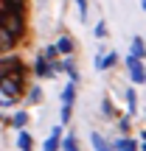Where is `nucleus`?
I'll list each match as a JSON object with an SVG mask.
<instances>
[{
    "instance_id": "obj_1",
    "label": "nucleus",
    "mask_w": 146,
    "mask_h": 151,
    "mask_svg": "<svg viewBox=\"0 0 146 151\" xmlns=\"http://www.w3.org/2000/svg\"><path fill=\"white\" fill-rule=\"evenodd\" d=\"M20 92H23V70L9 73V76H0V95H3V98L14 101V98H20Z\"/></svg>"
},
{
    "instance_id": "obj_2",
    "label": "nucleus",
    "mask_w": 146,
    "mask_h": 151,
    "mask_svg": "<svg viewBox=\"0 0 146 151\" xmlns=\"http://www.w3.org/2000/svg\"><path fill=\"white\" fill-rule=\"evenodd\" d=\"M73 98H76V84L65 87V92H62V123H68L70 120V112H73Z\"/></svg>"
},
{
    "instance_id": "obj_3",
    "label": "nucleus",
    "mask_w": 146,
    "mask_h": 151,
    "mask_svg": "<svg viewBox=\"0 0 146 151\" xmlns=\"http://www.w3.org/2000/svg\"><path fill=\"white\" fill-rule=\"evenodd\" d=\"M126 67H129V76H132V81L135 84H146V67H143V62L141 59H135V56H126Z\"/></svg>"
},
{
    "instance_id": "obj_4",
    "label": "nucleus",
    "mask_w": 146,
    "mask_h": 151,
    "mask_svg": "<svg viewBox=\"0 0 146 151\" xmlns=\"http://www.w3.org/2000/svg\"><path fill=\"white\" fill-rule=\"evenodd\" d=\"M34 70H37V76H42V78H51L56 70H62V62H51V59H45V56H39Z\"/></svg>"
},
{
    "instance_id": "obj_5",
    "label": "nucleus",
    "mask_w": 146,
    "mask_h": 151,
    "mask_svg": "<svg viewBox=\"0 0 146 151\" xmlns=\"http://www.w3.org/2000/svg\"><path fill=\"white\" fill-rule=\"evenodd\" d=\"M17 39H20V34H14L9 25L0 22V50H11V48L17 45Z\"/></svg>"
},
{
    "instance_id": "obj_6",
    "label": "nucleus",
    "mask_w": 146,
    "mask_h": 151,
    "mask_svg": "<svg viewBox=\"0 0 146 151\" xmlns=\"http://www.w3.org/2000/svg\"><path fill=\"white\" fill-rule=\"evenodd\" d=\"M62 148V126H54L51 137L42 143V151H59Z\"/></svg>"
},
{
    "instance_id": "obj_7",
    "label": "nucleus",
    "mask_w": 146,
    "mask_h": 151,
    "mask_svg": "<svg viewBox=\"0 0 146 151\" xmlns=\"http://www.w3.org/2000/svg\"><path fill=\"white\" fill-rule=\"evenodd\" d=\"M23 70V62L14 59V56H6V59H0V76H9V73H17Z\"/></svg>"
},
{
    "instance_id": "obj_8",
    "label": "nucleus",
    "mask_w": 146,
    "mask_h": 151,
    "mask_svg": "<svg viewBox=\"0 0 146 151\" xmlns=\"http://www.w3.org/2000/svg\"><path fill=\"white\" fill-rule=\"evenodd\" d=\"M115 62H118V53L110 50V53H104V56H98V59H96V67H98V70H107V67H113Z\"/></svg>"
},
{
    "instance_id": "obj_9",
    "label": "nucleus",
    "mask_w": 146,
    "mask_h": 151,
    "mask_svg": "<svg viewBox=\"0 0 146 151\" xmlns=\"http://www.w3.org/2000/svg\"><path fill=\"white\" fill-rule=\"evenodd\" d=\"M135 59H146V42L141 37H132V50H129Z\"/></svg>"
},
{
    "instance_id": "obj_10",
    "label": "nucleus",
    "mask_w": 146,
    "mask_h": 151,
    "mask_svg": "<svg viewBox=\"0 0 146 151\" xmlns=\"http://www.w3.org/2000/svg\"><path fill=\"white\" fill-rule=\"evenodd\" d=\"M113 151H138V143L129 140V137H121V140L113 143Z\"/></svg>"
},
{
    "instance_id": "obj_11",
    "label": "nucleus",
    "mask_w": 146,
    "mask_h": 151,
    "mask_svg": "<svg viewBox=\"0 0 146 151\" xmlns=\"http://www.w3.org/2000/svg\"><path fill=\"white\" fill-rule=\"evenodd\" d=\"M17 146H20V151H31V146H34L31 134H28V132H20V137H17Z\"/></svg>"
},
{
    "instance_id": "obj_12",
    "label": "nucleus",
    "mask_w": 146,
    "mask_h": 151,
    "mask_svg": "<svg viewBox=\"0 0 146 151\" xmlns=\"http://www.w3.org/2000/svg\"><path fill=\"white\" fill-rule=\"evenodd\" d=\"M93 146H96V151H113V146H107V140H104L101 134H98V132H93Z\"/></svg>"
},
{
    "instance_id": "obj_13",
    "label": "nucleus",
    "mask_w": 146,
    "mask_h": 151,
    "mask_svg": "<svg viewBox=\"0 0 146 151\" xmlns=\"http://www.w3.org/2000/svg\"><path fill=\"white\" fill-rule=\"evenodd\" d=\"M62 70L70 76V81H73V84L79 81V73H76V67H73V62H70V59H62Z\"/></svg>"
},
{
    "instance_id": "obj_14",
    "label": "nucleus",
    "mask_w": 146,
    "mask_h": 151,
    "mask_svg": "<svg viewBox=\"0 0 146 151\" xmlns=\"http://www.w3.org/2000/svg\"><path fill=\"white\" fill-rule=\"evenodd\" d=\"M3 6H6V14H20L23 0H3Z\"/></svg>"
},
{
    "instance_id": "obj_15",
    "label": "nucleus",
    "mask_w": 146,
    "mask_h": 151,
    "mask_svg": "<svg viewBox=\"0 0 146 151\" xmlns=\"http://www.w3.org/2000/svg\"><path fill=\"white\" fill-rule=\"evenodd\" d=\"M56 48H59V53H70V50H73V39L70 37H62L59 42H56Z\"/></svg>"
},
{
    "instance_id": "obj_16",
    "label": "nucleus",
    "mask_w": 146,
    "mask_h": 151,
    "mask_svg": "<svg viewBox=\"0 0 146 151\" xmlns=\"http://www.w3.org/2000/svg\"><path fill=\"white\" fill-rule=\"evenodd\" d=\"M126 109H129L132 115H135V109H138V95H135V90H126Z\"/></svg>"
},
{
    "instance_id": "obj_17",
    "label": "nucleus",
    "mask_w": 146,
    "mask_h": 151,
    "mask_svg": "<svg viewBox=\"0 0 146 151\" xmlns=\"http://www.w3.org/2000/svg\"><path fill=\"white\" fill-rule=\"evenodd\" d=\"M62 148H65V151H79V143H76V137H73V134H68L65 140H62Z\"/></svg>"
},
{
    "instance_id": "obj_18",
    "label": "nucleus",
    "mask_w": 146,
    "mask_h": 151,
    "mask_svg": "<svg viewBox=\"0 0 146 151\" xmlns=\"http://www.w3.org/2000/svg\"><path fill=\"white\" fill-rule=\"evenodd\" d=\"M11 123H14V126H17V129H23V126H25V123H28V115H25V112H17V115H14V118H11Z\"/></svg>"
},
{
    "instance_id": "obj_19",
    "label": "nucleus",
    "mask_w": 146,
    "mask_h": 151,
    "mask_svg": "<svg viewBox=\"0 0 146 151\" xmlns=\"http://www.w3.org/2000/svg\"><path fill=\"white\" fill-rule=\"evenodd\" d=\"M42 56H45V59H51V62H56V56H59V48H56V45H48Z\"/></svg>"
},
{
    "instance_id": "obj_20",
    "label": "nucleus",
    "mask_w": 146,
    "mask_h": 151,
    "mask_svg": "<svg viewBox=\"0 0 146 151\" xmlns=\"http://www.w3.org/2000/svg\"><path fill=\"white\" fill-rule=\"evenodd\" d=\"M39 98H42V90H39V87H34V90L28 92V101H31V104H37Z\"/></svg>"
},
{
    "instance_id": "obj_21",
    "label": "nucleus",
    "mask_w": 146,
    "mask_h": 151,
    "mask_svg": "<svg viewBox=\"0 0 146 151\" xmlns=\"http://www.w3.org/2000/svg\"><path fill=\"white\" fill-rule=\"evenodd\" d=\"M76 6H79V17L87 20V0H76Z\"/></svg>"
},
{
    "instance_id": "obj_22",
    "label": "nucleus",
    "mask_w": 146,
    "mask_h": 151,
    "mask_svg": "<svg viewBox=\"0 0 146 151\" xmlns=\"http://www.w3.org/2000/svg\"><path fill=\"white\" fill-rule=\"evenodd\" d=\"M96 37H98V39L107 37V25H104V22H98V25H96Z\"/></svg>"
},
{
    "instance_id": "obj_23",
    "label": "nucleus",
    "mask_w": 146,
    "mask_h": 151,
    "mask_svg": "<svg viewBox=\"0 0 146 151\" xmlns=\"http://www.w3.org/2000/svg\"><path fill=\"white\" fill-rule=\"evenodd\" d=\"M101 109H104V115H113V104H110V101H104Z\"/></svg>"
},
{
    "instance_id": "obj_24",
    "label": "nucleus",
    "mask_w": 146,
    "mask_h": 151,
    "mask_svg": "<svg viewBox=\"0 0 146 151\" xmlns=\"http://www.w3.org/2000/svg\"><path fill=\"white\" fill-rule=\"evenodd\" d=\"M0 106H11V101H9V98H3V95H0Z\"/></svg>"
},
{
    "instance_id": "obj_25",
    "label": "nucleus",
    "mask_w": 146,
    "mask_h": 151,
    "mask_svg": "<svg viewBox=\"0 0 146 151\" xmlns=\"http://www.w3.org/2000/svg\"><path fill=\"white\" fill-rule=\"evenodd\" d=\"M143 11H146V0H143Z\"/></svg>"
},
{
    "instance_id": "obj_26",
    "label": "nucleus",
    "mask_w": 146,
    "mask_h": 151,
    "mask_svg": "<svg viewBox=\"0 0 146 151\" xmlns=\"http://www.w3.org/2000/svg\"><path fill=\"white\" fill-rule=\"evenodd\" d=\"M141 148H143V151H146V143H143V146H141Z\"/></svg>"
}]
</instances>
